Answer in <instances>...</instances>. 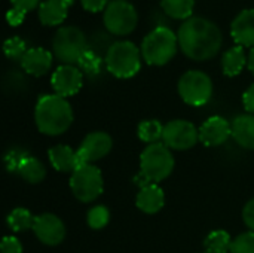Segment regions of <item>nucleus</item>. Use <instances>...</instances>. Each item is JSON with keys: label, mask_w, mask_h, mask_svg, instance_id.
Returning <instances> with one entry per match:
<instances>
[{"label": "nucleus", "mask_w": 254, "mask_h": 253, "mask_svg": "<svg viewBox=\"0 0 254 253\" xmlns=\"http://www.w3.org/2000/svg\"><path fill=\"white\" fill-rule=\"evenodd\" d=\"M179 46L186 57L195 61L213 58L222 46L223 36L220 28L210 19L192 16L179 28Z\"/></svg>", "instance_id": "1"}, {"label": "nucleus", "mask_w": 254, "mask_h": 253, "mask_svg": "<svg viewBox=\"0 0 254 253\" xmlns=\"http://www.w3.org/2000/svg\"><path fill=\"white\" fill-rule=\"evenodd\" d=\"M34 121L42 134L60 136L65 133L73 122L71 104L58 94L42 95L36 103Z\"/></svg>", "instance_id": "2"}, {"label": "nucleus", "mask_w": 254, "mask_h": 253, "mask_svg": "<svg viewBox=\"0 0 254 253\" xmlns=\"http://www.w3.org/2000/svg\"><path fill=\"white\" fill-rule=\"evenodd\" d=\"M174 157L164 143H152L140 155V173L134 177L135 185L141 188L150 183H159L174 170Z\"/></svg>", "instance_id": "3"}, {"label": "nucleus", "mask_w": 254, "mask_h": 253, "mask_svg": "<svg viewBox=\"0 0 254 253\" xmlns=\"http://www.w3.org/2000/svg\"><path fill=\"white\" fill-rule=\"evenodd\" d=\"M179 37L168 27L153 28L141 42V55L150 66H164L177 52Z\"/></svg>", "instance_id": "4"}, {"label": "nucleus", "mask_w": 254, "mask_h": 253, "mask_svg": "<svg viewBox=\"0 0 254 253\" xmlns=\"http://www.w3.org/2000/svg\"><path fill=\"white\" fill-rule=\"evenodd\" d=\"M106 66L119 79L132 78L141 67V49L129 40L113 42L106 54Z\"/></svg>", "instance_id": "5"}, {"label": "nucleus", "mask_w": 254, "mask_h": 253, "mask_svg": "<svg viewBox=\"0 0 254 253\" xmlns=\"http://www.w3.org/2000/svg\"><path fill=\"white\" fill-rule=\"evenodd\" d=\"M54 55L64 64H77L83 52L88 49L85 33L74 25L61 27L52 39Z\"/></svg>", "instance_id": "6"}, {"label": "nucleus", "mask_w": 254, "mask_h": 253, "mask_svg": "<svg viewBox=\"0 0 254 253\" xmlns=\"http://www.w3.org/2000/svg\"><path fill=\"white\" fill-rule=\"evenodd\" d=\"M70 188L76 200L80 203L95 201L104 188L103 174L100 169L92 164H85L77 167L70 177Z\"/></svg>", "instance_id": "7"}, {"label": "nucleus", "mask_w": 254, "mask_h": 253, "mask_svg": "<svg viewBox=\"0 0 254 253\" xmlns=\"http://www.w3.org/2000/svg\"><path fill=\"white\" fill-rule=\"evenodd\" d=\"M179 94L189 106H204L213 95V82L201 70H189L179 81Z\"/></svg>", "instance_id": "8"}, {"label": "nucleus", "mask_w": 254, "mask_h": 253, "mask_svg": "<svg viewBox=\"0 0 254 253\" xmlns=\"http://www.w3.org/2000/svg\"><path fill=\"white\" fill-rule=\"evenodd\" d=\"M107 31L116 36H127L134 31L138 15L135 7L127 0H113L104 9L103 16Z\"/></svg>", "instance_id": "9"}, {"label": "nucleus", "mask_w": 254, "mask_h": 253, "mask_svg": "<svg viewBox=\"0 0 254 253\" xmlns=\"http://www.w3.org/2000/svg\"><path fill=\"white\" fill-rule=\"evenodd\" d=\"M7 171L18 173L28 183H40L46 177L43 163L21 149H12L4 157Z\"/></svg>", "instance_id": "10"}, {"label": "nucleus", "mask_w": 254, "mask_h": 253, "mask_svg": "<svg viewBox=\"0 0 254 253\" xmlns=\"http://www.w3.org/2000/svg\"><path fill=\"white\" fill-rule=\"evenodd\" d=\"M199 140V130L185 119H174L164 125L162 142L167 148L174 151H188Z\"/></svg>", "instance_id": "11"}, {"label": "nucleus", "mask_w": 254, "mask_h": 253, "mask_svg": "<svg viewBox=\"0 0 254 253\" xmlns=\"http://www.w3.org/2000/svg\"><path fill=\"white\" fill-rule=\"evenodd\" d=\"M113 146L112 137L104 131H92L89 133L80 143L79 149L76 151L79 167L85 164H92L101 158H104Z\"/></svg>", "instance_id": "12"}, {"label": "nucleus", "mask_w": 254, "mask_h": 253, "mask_svg": "<svg viewBox=\"0 0 254 253\" xmlns=\"http://www.w3.org/2000/svg\"><path fill=\"white\" fill-rule=\"evenodd\" d=\"M83 84V73L79 67L73 64L60 66L51 78V85L55 94L61 97H71L77 94Z\"/></svg>", "instance_id": "13"}, {"label": "nucleus", "mask_w": 254, "mask_h": 253, "mask_svg": "<svg viewBox=\"0 0 254 253\" xmlns=\"http://www.w3.org/2000/svg\"><path fill=\"white\" fill-rule=\"evenodd\" d=\"M33 233L40 243L46 246H58L65 237V227L58 216L42 213L34 218Z\"/></svg>", "instance_id": "14"}, {"label": "nucleus", "mask_w": 254, "mask_h": 253, "mask_svg": "<svg viewBox=\"0 0 254 253\" xmlns=\"http://www.w3.org/2000/svg\"><path fill=\"white\" fill-rule=\"evenodd\" d=\"M231 136L232 125L222 116H211L199 127V140L208 148L223 145Z\"/></svg>", "instance_id": "15"}, {"label": "nucleus", "mask_w": 254, "mask_h": 253, "mask_svg": "<svg viewBox=\"0 0 254 253\" xmlns=\"http://www.w3.org/2000/svg\"><path fill=\"white\" fill-rule=\"evenodd\" d=\"M234 40L243 48L254 46V9L241 10L231 24Z\"/></svg>", "instance_id": "16"}, {"label": "nucleus", "mask_w": 254, "mask_h": 253, "mask_svg": "<svg viewBox=\"0 0 254 253\" xmlns=\"http://www.w3.org/2000/svg\"><path fill=\"white\" fill-rule=\"evenodd\" d=\"M52 66V54L43 48H30L22 60L21 67L31 76H43Z\"/></svg>", "instance_id": "17"}, {"label": "nucleus", "mask_w": 254, "mask_h": 253, "mask_svg": "<svg viewBox=\"0 0 254 253\" xmlns=\"http://www.w3.org/2000/svg\"><path fill=\"white\" fill-rule=\"evenodd\" d=\"M137 207L146 213V215H155L158 213L164 204H165V194L158 183H150L144 188H141L135 198Z\"/></svg>", "instance_id": "18"}, {"label": "nucleus", "mask_w": 254, "mask_h": 253, "mask_svg": "<svg viewBox=\"0 0 254 253\" xmlns=\"http://www.w3.org/2000/svg\"><path fill=\"white\" fill-rule=\"evenodd\" d=\"M51 166L57 171L63 173H73L79 167V160L76 151H73L70 146L65 145H57L49 149L48 152Z\"/></svg>", "instance_id": "19"}, {"label": "nucleus", "mask_w": 254, "mask_h": 253, "mask_svg": "<svg viewBox=\"0 0 254 253\" xmlns=\"http://www.w3.org/2000/svg\"><path fill=\"white\" fill-rule=\"evenodd\" d=\"M70 3L67 0H45L39 6V19L43 25H58L68 13Z\"/></svg>", "instance_id": "20"}, {"label": "nucleus", "mask_w": 254, "mask_h": 253, "mask_svg": "<svg viewBox=\"0 0 254 253\" xmlns=\"http://www.w3.org/2000/svg\"><path fill=\"white\" fill-rule=\"evenodd\" d=\"M231 125L234 140L241 148L254 151V115H240Z\"/></svg>", "instance_id": "21"}, {"label": "nucleus", "mask_w": 254, "mask_h": 253, "mask_svg": "<svg viewBox=\"0 0 254 253\" xmlns=\"http://www.w3.org/2000/svg\"><path fill=\"white\" fill-rule=\"evenodd\" d=\"M249 63V55L246 54L244 48L237 45L231 49H228L222 57V69L223 73L229 78H234L243 72V69Z\"/></svg>", "instance_id": "22"}, {"label": "nucleus", "mask_w": 254, "mask_h": 253, "mask_svg": "<svg viewBox=\"0 0 254 253\" xmlns=\"http://www.w3.org/2000/svg\"><path fill=\"white\" fill-rule=\"evenodd\" d=\"M164 12L174 19H189L192 18L195 0H161Z\"/></svg>", "instance_id": "23"}, {"label": "nucleus", "mask_w": 254, "mask_h": 253, "mask_svg": "<svg viewBox=\"0 0 254 253\" xmlns=\"http://www.w3.org/2000/svg\"><path fill=\"white\" fill-rule=\"evenodd\" d=\"M231 246H232V239L229 233H226L225 230L211 231L204 240L205 253H228L231 252Z\"/></svg>", "instance_id": "24"}, {"label": "nucleus", "mask_w": 254, "mask_h": 253, "mask_svg": "<svg viewBox=\"0 0 254 253\" xmlns=\"http://www.w3.org/2000/svg\"><path fill=\"white\" fill-rule=\"evenodd\" d=\"M137 134L138 139L144 143H159L164 136V125L158 119H147L138 124Z\"/></svg>", "instance_id": "25"}, {"label": "nucleus", "mask_w": 254, "mask_h": 253, "mask_svg": "<svg viewBox=\"0 0 254 253\" xmlns=\"http://www.w3.org/2000/svg\"><path fill=\"white\" fill-rule=\"evenodd\" d=\"M34 218L36 216H33L27 209L16 207L7 216V225H9V228L12 231L22 233V231H27V230H33Z\"/></svg>", "instance_id": "26"}, {"label": "nucleus", "mask_w": 254, "mask_h": 253, "mask_svg": "<svg viewBox=\"0 0 254 253\" xmlns=\"http://www.w3.org/2000/svg\"><path fill=\"white\" fill-rule=\"evenodd\" d=\"M101 63H103L101 57L88 48L83 52V55L80 57V60L77 61V66L83 73H86L89 76H95L101 72Z\"/></svg>", "instance_id": "27"}, {"label": "nucleus", "mask_w": 254, "mask_h": 253, "mask_svg": "<svg viewBox=\"0 0 254 253\" xmlns=\"http://www.w3.org/2000/svg\"><path fill=\"white\" fill-rule=\"evenodd\" d=\"M110 221V212L104 206L92 207L86 215V222L92 230H103Z\"/></svg>", "instance_id": "28"}, {"label": "nucleus", "mask_w": 254, "mask_h": 253, "mask_svg": "<svg viewBox=\"0 0 254 253\" xmlns=\"http://www.w3.org/2000/svg\"><path fill=\"white\" fill-rule=\"evenodd\" d=\"M3 51H4V54H6V57H7L9 60H19V61H21L22 57H24V54H25L28 49H27L25 42H24L21 37L13 36V37H9V39L4 40V43H3Z\"/></svg>", "instance_id": "29"}, {"label": "nucleus", "mask_w": 254, "mask_h": 253, "mask_svg": "<svg viewBox=\"0 0 254 253\" xmlns=\"http://www.w3.org/2000/svg\"><path fill=\"white\" fill-rule=\"evenodd\" d=\"M231 253H254V233L247 231L232 240Z\"/></svg>", "instance_id": "30"}, {"label": "nucleus", "mask_w": 254, "mask_h": 253, "mask_svg": "<svg viewBox=\"0 0 254 253\" xmlns=\"http://www.w3.org/2000/svg\"><path fill=\"white\" fill-rule=\"evenodd\" d=\"M0 251L1 253H22V245L16 237L7 236L1 240Z\"/></svg>", "instance_id": "31"}, {"label": "nucleus", "mask_w": 254, "mask_h": 253, "mask_svg": "<svg viewBox=\"0 0 254 253\" xmlns=\"http://www.w3.org/2000/svg\"><path fill=\"white\" fill-rule=\"evenodd\" d=\"M25 13H27V12H24V10H21V9L12 7V9H10V10H7V13H6L7 24H9V25H12V27H16V25H19V24L24 21V18H25Z\"/></svg>", "instance_id": "32"}, {"label": "nucleus", "mask_w": 254, "mask_h": 253, "mask_svg": "<svg viewBox=\"0 0 254 253\" xmlns=\"http://www.w3.org/2000/svg\"><path fill=\"white\" fill-rule=\"evenodd\" d=\"M243 219L246 222V225L250 228V231L254 233V198H252L243 210Z\"/></svg>", "instance_id": "33"}, {"label": "nucleus", "mask_w": 254, "mask_h": 253, "mask_svg": "<svg viewBox=\"0 0 254 253\" xmlns=\"http://www.w3.org/2000/svg\"><path fill=\"white\" fill-rule=\"evenodd\" d=\"M82 6L89 12H100L104 10L109 4V0H80Z\"/></svg>", "instance_id": "34"}, {"label": "nucleus", "mask_w": 254, "mask_h": 253, "mask_svg": "<svg viewBox=\"0 0 254 253\" xmlns=\"http://www.w3.org/2000/svg\"><path fill=\"white\" fill-rule=\"evenodd\" d=\"M10 3L13 4V7L21 9L24 12L33 10L37 6H40V0H10Z\"/></svg>", "instance_id": "35"}, {"label": "nucleus", "mask_w": 254, "mask_h": 253, "mask_svg": "<svg viewBox=\"0 0 254 253\" xmlns=\"http://www.w3.org/2000/svg\"><path fill=\"white\" fill-rule=\"evenodd\" d=\"M243 103H244V107L254 115V84L250 86V88H247V91L244 92V95H243Z\"/></svg>", "instance_id": "36"}, {"label": "nucleus", "mask_w": 254, "mask_h": 253, "mask_svg": "<svg viewBox=\"0 0 254 253\" xmlns=\"http://www.w3.org/2000/svg\"><path fill=\"white\" fill-rule=\"evenodd\" d=\"M247 67L249 70L254 75V46L250 49V54H249V63H247Z\"/></svg>", "instance_id": "37"}, {"label": "nucleus", "mask_w": 254, "mask_h": 253, "mask_svg": "<svg viewBox=\"0 0 254 253\" xmlns=\"http://www.w3.org/2000/svg\"><path fill=\"white\" fill-rule=\"evenodd\" d=\"M67 1H68L70 4H73V1H74V0H67Z\"/></svg>", "instance_id": "38"}, {"label": "nucleus", "mask_w": 254, "mask_h": 253, "mask_svg": "<svg viewBox=\"0 0 254 253\" xmlns=\"http://www.w3.org/2000/svg\"><path fill=\"white\" fill-rule=\"evenodd\" d=\"M204 253H205V252H204Z\"/></svg>", "instance_id": "39"}]
</instances>
